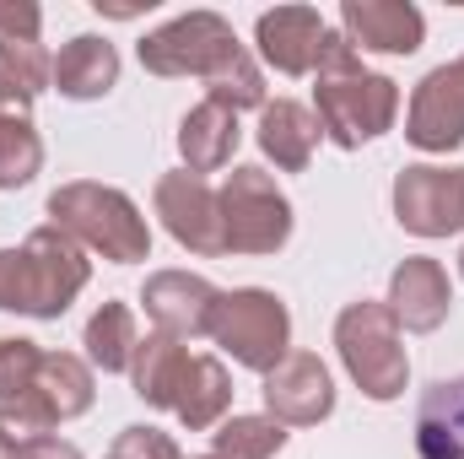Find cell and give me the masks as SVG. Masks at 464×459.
Listing matches in <instances>:
<instances>
[{
  "label": "cell",
  "mask_w": 464,
  "mask_h": 459,
  "mask_svg": "<svg viewBox=\"0 0 464 459\" xmlns=\"http://www.w3.org/2000/svg\"><path fill=\"white\" fill-rule=\"evenodd\" d=\"M140 65L162 82H179V76H200L206 82V98L222 103L232 114L243 109H265V71L254 65V54L237 44L232 22L222 11H184L162 27H151L140 44H135Z\"/></svg>",
  "instance_id": "obj_1"
},
{
  "label": "cell",
  "mask_w": 464,
  "mask_h": 459,
  "mask_svg": "<svg viewBox=\"0 0 464 459\" xmlns=\"http://www.w3.org/2000/svg\"><path fill=\"white\" fill-rule=\"evenodd\" d=\"M314 114L324 141L341 151H356L394 130L400 119V82L383 71H367L362 54L346 44V33H324L319 71H314Z\"/></svg>",
  "instance_id": "obj_2"
},
{
  "label": "cell",
  "mask_w": 464,
  "mask_h": 459,
  "mask_svg": "<svg viewBox=\"0 0 464 459\" xmlns=\"http://www.w3.org/2000/svg\"><path fill=\"white\" fill-rule=\"evenodd\" d=\"M92 281V259L60 228H33L16 249H0V314L60 319Z\"/></svg>",
  "instance_id": "obj_3"
},
{
  "label": "cell",
  "mask_w": 464,
  "mask_h": 459,
  "mask_svg": "<svg viewBox=\"0 0 464 459\" xmlns=\"http://www.w3.org/2000/svg\"><path fill=\"white\" fill-rule=\"evenodd\" d=\"M49 228L76 238L87 254H103L109 265H140L151 259V228L140 217V206L98 179H71L49 195Z\"/></svg>",
  "instance_id": "obj_4"
},
{
  "label": "cell",
  "mask_w": 464,
  "mask_h": 459,
  "mask_svg": "<svg viewBox=\"0 0 464 459\" xmlns=\"http://www.w3.org/2000/svg\"><path fill=\"white\" fill-rule=\"evenodd\" d=\"M335 351H341V367L346 378L378 405L400 400L405 384H411V356H405V330L394 325L389 303L378 298H356L341 308L335 319Z\"/></svg>",
  "instance_id": "obj_5"
},
{
  "label": "cell",
  "mask_w": 464,
  "mask_h": 459,
  "mask_svg": "<svg viewBox=\"0 0 464 459\" xmlns=\"http://www.w3.org/2000/svg\"><path fill=\"white\" fill-rule=\"evenodd\" d=\"M206 336L222 346L237 367L265 378L292 351V308L270 287H232V292H217Z\"/></svg>",
  "instance_id": "obj_6"
},
{
  "label": "cell",
  "mask_w": 464,
  "mask_h": 459,
  "mask_svg": "<svg viewBox=\"0 0 464 459\" xmlns=\"http://www.w3.org/2000/svg\"><path fill=\"white\" fill-rule=\"evenodd\" d=\"M222 200V238H227V254H281L292 243V200L286 190L265 173V168H232L227 184L217 190Z\"/></svg>",
  "instance_id": "obj_7"
},
{
  "label": "cell",
  "mask_w": 464,
  "mask_h": 459,
  "mask_svg": "<svg viewBox=\"0 0 464 459\" xmlns=\"http://www.w3.org/2000/svg\"><path fill=\"white\" fill-rule=\"evenodd\" d=\"M394 222L416 238H454L464 232V168L449 162H411L394 173Z\"/></svg>",
  "instance_id": "obj_8"
},
{
  "label": "cell",
  "mask_w": 464,
  "mask_h": 459,
  "mask_svg": "<svg viewBox=\"0 0 464 459\" xmlns=\"http://www.w3.org/2000/svg\"><path fill=\"white\" fill-rule=\"evenodd\" d=\"M151 211L162 217L168 238L200 259H222L227 254V238H222V200L211 190V179L189 173V168H173L157 179L151 190Z\"/></svg>",
  "instance_id": "obj_9"
},
{
  "label": "cell",
  "mask_w": 464,
  "mask_h": 459,
  "mask_svg": "<svg viewBox=\"0 0 464 459\" xmlns=\"http://www.w3.org/2000/svg\"><path fill=\"white\" fill-rule=\"evenodd\" d=\"M405 141L427 157H449L464 146V54L449 65H432L405 109Z\"/></svg>",
  "instance_id": "obj_10"
},
{
  "label": "cell",
  "mask_w": 464,
  "mask_h": 459,
  "mask_svg": "<svg viewBox=\"0 0 464 459\" xmlns=\"http://www.w3.org/2000/svg\"><path fill=\"white\" fill-rule=\"evenodd\" d=\"M259 395H265V416H276L286 433L292 427H319L335 411V378H330L319 351H286L265 373Z\"/></svg>",
  "instance_id": "obj_11"
},
{
  "label": "cell",
  "mask_w": 464,
  "mask_h": 459,
  "mask_svg": "<svg viewBox=\"0 0 464 459\" xmlns=\"http://www.w3.org/2000/svg\"><path fill=\"white\" fill-rule=\"evenodd\" d=\"M217 292L206 276L195 270H151L146 287H140V308L151 319V330L173 336V341H200L211 330V308H217Z\"/></svg>",
  "instance_id": "obj_12"
},
{
  "label": "cell",
  "mask_w": 464,
  "mask_h": 459,
  "mask_svg": "<svg viewBox=\"0 0 464 459\" xmlns=\"http://www.w3.org/2000/svg\"><path fill=\"white\" fill-rule=\"evenodd\" d=\"M383 303H389V314H394L400 330L432 336V330H443L449 314H454V281H449V270H443L432 254H411V259L394 265Z\"/></svg>",
  "instance_id": "obj_13"
},
{
  "label": "cell",
  "mask_w": 464,
  "mask_h": 459,
  "mask_svg": "<svg viewBox=\"0 0 464 459\" xmlns=\"http://www.w3.org/2000/svg\"><path fill=\"white\" fill-rule=\"evenodd\" d=\"M324 16L314 5H276L259 11L254 22V49L270 71L281 76H314L319 71V49H324Z\"/></svg>",
  "instance_id": "obj_14"
},
{
  "label": "cell",
  "mask_w": 464,
  "mask_h": 459,
  "mask_svg": "<svg viewBox=\"0 0 464 459\" xmlns=\"http://www.w3.org/2000/svg\"><path fill=\"white\" fill-rule=\"evenodd\" d=\"M341 33L356 54H416L427 44V16L411 0H346Z\"/></svg>",
  "instance_id": "obj_15"
},
{
  "label": "cell",
  "mask_w": 464,
  "mask_h": 459,
  "mask_svg": "<svg viewBox=\"0 0 464 459\" xmlns=\"http://www.w3.org/2000/svg\"><path fill=\"white\" fill-rule=\"evenodd\" d=\"M119 49L98 33H76L60 54H54V93L71 98V103H98L119 87Z\"/></svg>",
  "instance_id": "obj_16"
},
{
  "label": "cell",
  "mask_w": 464,
  "mask_h": 459,
  "mask_svg": "<svg viewBox=\"0 0 464 459\" xmlns=\"http://www.w3.org/2000/svg\"><path fill=\"white\" fill-rule=\"evenodd\" d=\"M254 141H259V151H265L281 173H303V168L314 162L324 130H319V114H314L308 103H297V98H276V103L259 109V130H254Z\"/></svg>",
  "instance_id": "obj_17"
},
{
  "label": "cell",
  "mask_w": 464,
  "mask_h": 459,
  "mask_svg": "<svg viewBox=\"0 0 464 459\" xmlns=\"http://www.w3.org/2000/svg\"><path fill=\"white\" fill-rule=\"evenodd\" d=\"M237 141H243V124L232 109L222 103H211V98H200L189 114L179 119V157H184V168L189 173H222L232 162V151H237Z\"/></svg>",
  "instance_id": "obj_18"
},
{
  "label": "cell",
  "mask_w": 464,
  "mask_h": 459,
  "mask_svg": "<svg viewBox=\"0 0 464 459\" xmlns=\"http://www.w3.org/2000/svg\"><path fill=\"white\" fill-rule=\"evenodd\" d=\"M416 454L464 459V373L421 389V400H416Z\"/></svg>",
  "instance_id": "obj_19"
},
{
  "label": "cell",
  "mask_w": 464,
  "mask_h": 459,
  "mask_svg": "<svg viewBox=\"0 0 464 459\" xmlns=\"http://www.w3.org/2000/svg\"><path fill=\"white\" fill-rule=\"evenodd\" d=\"M44 173V135L33 124V98L0 87V190H27Z\"/></svg>",
  "instance_id": "obj_20"
},
{
  "label": "cell",
  "mask_w": 464,
  "mask_h": 459,
  "mask_svg": "<svg viewBox=\"0 0 464 459\" xmlns=\"http://www.w3.org/2000/svg\"><path fill=\"white\" fill-rule=\"evenodd\" d=\"M189 362H195V351L184 341H173V336H162V330H146L140 346H135V362H130V384H135V395H140L151 411H173Z\"/></svg>",
  "instance_id": "obj_21"
},
{
  "label": "cell",
  "mask_w": 464,
  "mask_h": 459,
  "mask_svg": "<svg viewBox=\"0 0 464 459\" xmlns=\"http://www.w3.org/2000/svg\"><path fill=\"white\" fill-rule=\"evenodd\" d=\"M173 416L189 427V433H217L232 416V373L222 356L211 351H195L189 373H184V389L173 400Z\"/></svg>",
  "instance_id": "obj_22"
},
{
  "label": "cell",
  "mask_w": 464,
  "mask_h": 459,
  "mask_svg": "<svg viewBox=\"0 0 464 459\" xmlns=\"http://www.w3.org/2000/svg\"><path fill=\"white\" fill-rule=\"evenodd\" d=\"M38 395L49 400L54 422H76L92 411L98 400V367L76 351H44V367H38Z\"/></svg>",
  "instance_id": "obj_23"
},
{
  "label": "cell",
  "mask_w": 464,
  "mask_h": 459,
  "mask_svg": "<svg viewBox=\"0 0 464 459\" xmlns=\"http://www.w3.org/2000/svg\"><path fill=\"white\" fill-rule=\"evenodd\" d=\"M82 346H87V362H92L98 373H130V362H135V346H140L135 308H130V303H103V308L87 319Z\"/></svg>",
  "instance_id": "obj_24"
},
{
  "label": "cell",
  "mask_w": 464,
  "mask_h": 459,
  "mask_svg": "<svg viewBox=\"0 0 464 459\" xmlns=\"http://www.w3.org/2000/svg\"><path fill=\"white\" fill-rule=\"evenodd\" d=\"M286 427L276 422V416H237L232 411L227 422L211 433V454L222 459H276L286 449Z\"/></svg>",
  "instance_id": "obj_25"
},
{
  "label": "cell",
  "mask_w": 464,
  "mask_h": 459,
  "mask_svg": "<svg viewBox=\"0 0 464 459\" xmlns=\"http://www.w3.org/2000/svg\"><path fill=\"white\" fill-rule=\"evenodd\" d=\"M0 87L38 98L54 87V54L38 38H0Z\"/></svg>",
  "instance_id": "obj_26"
},
{
  "label": "cell",
  "mask_w": 464,
  "mask_h": 459,
  "mask_svg": "<svg viewBox=\"0 0 464 459\" xmlns=\"http://www.w3.org/2000/svg\"><path fill=\"white\" fill-rule=\"evenodd\" d=\"M38 367H44V346L27 336H0V400H16L27 389H38Z\"/></svg>",
  "instance_id": "obj_27"
},
{
  "label": "cell",
  "mask_w": 464,
  "mask_h": 459,
  "mask_svg": "<svg viewBox=\"0 0 464 459\" xmlns=\"http://www.w3.org/2000/svg\"><path fill=\"white\" fill-rule=\"evenodd\" d=\"M60 422H54V411H49V400L38 395V389H27V395H16V400H0V433H11L16 444H38V438H49Z\"/></svg>",
  "instance_id": "obj_28"
},
{
  "label": "cell",
  "mask_w": 464,
  "mask_h": 459,
  "mask_svg": "<svg viewBox=\"0 0 464 459\" xmlns=\"http://www.w3.org/2000/svg\"><path fill=\"white\" fill-rule=\"evenodd\" d=\"M109 454H119V459H184V449H179L162 427L135 422V427H119V438H114Z\"/></svg>",
  "instance_id": "obj_29"
},
{
  "label": "cell",
  "mask_w": 464,
  "mask_h": 459,
  "mask_svg": "<svg viewBox=\"0 0 464 459\" xmlns=\"http://www.w3.org/2000/svg\"><path fill=\"white\" fill-rule=\"evenodd\" d=\"M44 11L38 5H0V38H38Z\"/></svg>",
  "instance_id": "obj_30"
},
{
  "label": "cell",
  "mask_w": 464,
  "mask_h": 459,
  "mask_svg": "<svg viewBox=\"0 0 464 459\" xmlns=\"http://www.w3.org/2000/svg\"><path fill=\"white\" fill-rule=\"evenodd\" d=\"M22 459H87L76 444H65L60 433H49V438H38V444H22Z\"/></svg>",
  "instance_id": "obj_31"
},
{
  "label": "cell",
  "mask_w": 464,
  "mask_h": 459,
  "mask_svg": "<svg viewBox=\"0 0 464 459\" xmlns=\"http://www.w3.org/2000/svg\"><path fill=\"white\" fill-rule=\"evenodd\" d=\"M0 459H22V444L11 433H0Z\"/></svg>",
  "instance_id": "obj_32"
},
{
  "label": "cell",
  "mask_w": 464,
  "mask_h": 459,
  "mask_svg": "<svg viewBox=\"0 0 464 459\" xmlns=\"http://www.w3.org/2000/svg\"><path fill=\"white\" fill-rule=\"evenodd\" d=\"M459 276H464V249H459Z\"/></svg>",
  "instance_id": "obj_33"
},
{
  "label": "cell",
  "mask_w": 464,
  "mask_h": 459,
  "mask_svg": "<svg viewBox=\"0 0 464 459\" xmlns=\"http://www.w3.org/2000/svg\"><path fill=\"white\" fill-rule=\"evenodd\" d=\"M200 459H222V454H200Z\"/></svg>",
  "instance_id": "obj_34"
},
{
  "label": "cell",
  "mask_w": 464,
  "mask_h": 459,
  "mask_svg": "<svg viewBox=\"0 0 464 459\" xmlns=\"http://www.w3.org/2000/svg\"><path fill=\"white\" fill-rule=\"evenodd\" d=\"M109 459H119V454H109Z\"/></svg>",
  "instance_id": "obj_35"
}]
</instances>
